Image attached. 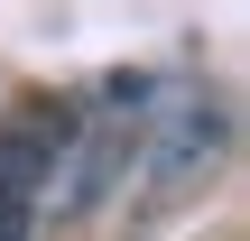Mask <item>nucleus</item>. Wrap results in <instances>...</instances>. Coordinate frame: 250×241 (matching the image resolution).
I'll use <instances>...</instances> for the list:
<instances>
[{"mask_svg": "<svg viewBox=\"0 0 250 241\" xmlns=\"http://www.w3.org/2000/svg\"><path fill=\"white\" fill-rule=\"evenodd\" d=\"M65 130H74V102H56V93H28V102L0 111V241H28L37 232Z\"/></svg>", "mask_w": 250, "mask_h": 241, "instance_id": "1", "label": "nucleus"}]
</instances>
